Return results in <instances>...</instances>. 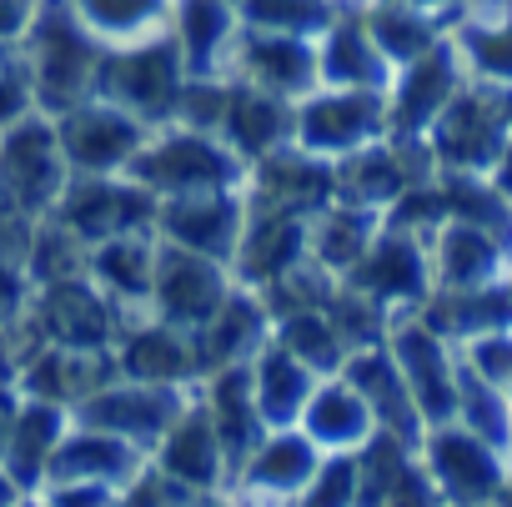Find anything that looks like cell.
I'll return each mask as SVG.
<instances>
[{
	"label": "cell",
	"mask_w": 512,
	"mask_h": 507,
	"mask_svg": "<svg viewBox=\"0 0 512 507\" xmlns=\"http://www.w3.org/2000/svg\"><path fill=\"white\" fill-rule=\"evenodd\" d=\"M246 171L251 166L231 151V141L221 131H201L186 121L151 126L146 146L126 166V176L141 181L156 201L196 196V191H236V186H246Z\"/></svg>",
	"instance_id": "cell-1"
},
{
	"label": "cell",
	"mask_w": 512,
	"mask_h": 507,
	"mask_svg": "<svg viewBox=\"0 0 512 507\" xmlns=\"http://www.w3.org/2000/svg\"><path fill=\"white\" fill-rule=\"evenodd\" d=\"M96 81H101V96L116 101L121 111L141 116L146 126H166V121H176L191 71H186V56L171 41V31H161V36H146L131 46H111V56H101V66H96Z\"/></svg>",
	"instance_id": "cell-2"
},
{
	"label": "cell",
	"mask_w": 512,
	"mask_h": 507,
	"mask_svg": "<svg viewBox=\"0 0 512 507\" xmlns=\"http://www.w3.org/2000/svg\"><path fill=\"white\" fill-rule=\"evenodd\" d=\"M507 136H512L507 91H492V86L467 81L447 101V111L432 121V131L422 136V146L432 151V166L437 171H477V176H487L497 166Z\"/></svg>",
	"instance_id": "cell-3"
},
{
	"label": "cell",
	"mask_w": 512,
	"mask_h": 507,
	"mask_svg": "<svg viewBox=\"0 0 512 507\" xmlns=\"http://www.w3.org/2000/svg\"><path fill=\"white\" fill-rule=\"evenodd\" d=\"M417 452H422L432 482L442 487L447 507H492L502 482H507V472H512V452H502L497 442L477 437L457 417L427 427Z\"/></svg>",
	"instance_id": "cell-4"
},
{
	"label": "cell",
	"mask_w": 512,
	"mask_h": 507,
	"mask_svg": "<svg viewBox=\"0 0 512 507\" xmlns=\"http://www.w3.org/2000/svg\"><path fill=\"white\" fill-rule=\"evenodd\" d=\"M387 352L397 357L412 397H417V412L427 427L437 422H452L457 417V397H462V357H457V342L442 337L422 312H402L392 317L387 327Z\"/></svg>",
	"instance_id": "cell-5"
},
{
	"label": "cell",
	"mask_w": 512,
	"mask_h": 507,
	"mask_svg": "<svg viewBox=\"0 0 512 507\" xmlns=\"http://www.w3.org/2000/svg\"><path fill=\"white\" fill-rule=\"evenodd\" d=\"M387 136V91H337L317 86L292 111V141L322 161H342L367 141Z\"/></svg>",
	"instance_id": "cell-6"
},
{
	"label": "cell",
	"mask_w": 512,
	"mask_h": 507,
	"mask_svg": "<svg viewBox=\"0 0 512 507\" xmlns=\"http://www.w3.org/2000/svg\"><path fill=\"white\" fill-rule=\"evenodd\" d=\"M342 282L367 292L372 302H382L392 317L417 312L432 297V246H427L422 231L397 226V221L382 216V231L372 236V246L362 251V262Z\"/></svg>",
	"instance_id": "cell-7"
},
{
	"label": "cell",
	"mask_w": 512,
	"mask_h": 507,
	"mask_svg": "<svg viewBox=\"0 0 512 507\" xmlns=\"http://www.w3.org/2000/svg\"><path fill=\"white\" fill-rule=\"evenodd\" d=\"M231 287H236V272H231L226 262H216V257H201V251H186V246L161 241L146 317L196 332V327H206V322H211V312L231 297Z\"/></svg>",
	"instance_id": "cell-8"
},
{
	"label": "cell",
	"mask_w": 512,
	"mask_h": 507,
	"mask_svg": "<svg viewBox=\"0 0 512 507\" xmlns=\"http://www.w3.org/2000/svg\"><path fill=\"white\" fill-rule=\"evenodd\" d=\"M467 86V66L457 56V41L452 31L422 51L417 61L397 66L392 86H387V136L397 141H422L432 131V121L447 111V101Z\"/></svg>",
	"instance_id": "cell-9"
},
{
	"label": "cell",
	"mask_w": 512,
	"mask_h": 507,
	"mask_svg": "<svg viewBox=\"0 0 512 507\" xmlns=\"http://www.w3.org/2000/svg\"><path fill=\"white\" fill-rule=\"evenodd\" d=\"M196 387H161V382H136V377H111L106 387H96L86 402L71 407L76 422L116 432L126 442H136L146 457L161 442V432L176 422V412L191 402Z\"/></svg>",
	"instance_id": "cell-10"
},
{
	"label": "cell",
	"mask_w": 512,
	"mask_h": 507,
	"mask_svg": "<svg viewBox=\"0 0 512 507\" xmlns=\"http://www.w3.org/2000/svg\"><path fill=\"white\" fill-rule=\"evenodd\" d=\"M31 317H36V327H41L46 342L76 347V352H111L116 337H121V327H126V312L91 277L36 287Z\"/></svg>",
	"instance_id": "cell-11"
},
{
	"label": "cell",
	"mask_w": 512,
	"mask_h": 507,
	"mask_svg": "<svg viewBox=\"0 0 512 507\" xmlns=\"http://www.w3.org/2000/svg\"><path fill=\"white\" fill-rule=\"evenodd\" d=\"M226 81H251L262 91H277L287 101L312 96L317 81V36H292V31H256L241 26L231 46Z\"/></svg>",
	"instance_id": "cell-12"
},
{
	"label": "cell",
	"mask_w": 512,
	"mask_h": 507,
	"mask_svg": "<svg viewBox=\"0 0 512 507\" xmlns=\"http://www.w3.org/2000/svg\"><path fill=\"white\" fill-rule=\"evenodd\" d=\"M246 231V186L236 191H196V196H171L156 206V236L201 257H216L231 267L236 241Z\"/></svg>",
	"instance_id": "cell-13"
},
{
	"label": "cell",
	"mask_w": 512,
	"mask_h": 507,
	"mask_svg": "<svg viewBox=\"0 0 512 507\" xmlns=\"http://www.w3.org/2000/svg\"><path fill=\"white\" fill-rule=\"evenodd\" d=\"M146 136H151V126L141 116L121 111L116 101H101V106H81L66 116L61 156L76 176H116L146 146Z\"/></svg>",
	"instance_id": "cell-14"
},
{
	"label": "cell",
	"mask_w": 512,
	"mask_h": 507,
	"mask_svg": "<svg viewBox=\"0 0 512 507\" xmlns=\"http://www.w3.org/2000/svg\"><path fill=\"white\" fill-rule=\"evenodd\" d=\"M307 241H312V216L246 201V231L236 241L231 272L246 287H272L277 277L307 262Z\"/></svg>",
	"instance_id": "cell-15"
},
{
	"label": "cell",
	"mask_w": 512,
	"mask_h": 507,
	"mask_svg": "<svg viewBox=\"0 0 512 507\" xmlns=\"http://www.w3.org/2000/svg\"><path fill=\"white\" fill-rule=\"evenodd\" d=\"M151 462H156L166 477H176V482H186L191 492H201V497L231 487V462H226V447H221V437H216V422H211L201 392H191V402H186V407L176 412V422L161 432V442L151 447Z\"/></svg>",
	"instance_id": "cell-16"
},
{
	"label": "cell",
	"mask_w": 512,
	"mask_h": 507,
	"mask_svg": "<svg viewBox=\"0 0 512 507\" xmlns=\"http://www.w3.org/2000/svg\"><path fill=\"white\" fill-rule=\"evenodd\" d=\"M427 246H432V292H477L502 282L512 267V246L497 231L462 216L437 221Z\"/></svg>",
	"instance_id": "cell-17"
},
{
	"label": "cell",
	"mask_w": 512,
	"mask_h": 507,
	"mask_svg": "<svg viewBox=\"0 0 512 507\" xmlns=\"http://www.w3.org/2000/svg\"><path fill=\"white\" fill-rule=\"evenodd\" d=\"M322 457L327 452L302 427H272L262 442L251 447V457L236 467L231 487L246 492V497H256L262 507H287L312 482V472H317Z\"/></svg>",
	"instance_id": "cell-18"
},
{
	"label": "cell",
	"mask_w": 512,
	"mask_h": 507,
	"mask_svg": "<svg viewBox=\"0 0 512 507\" xmlns=\"http://www.w3.org/2000/svg\"><path fill=\"white\" fill-rule=\"evenodd\" d=\"M116 372L136 382H161V387H196V337L186 327L156 322V317H131L116 337Z\"/></svg>",
	"instance_id": "cell-19"
},
{
	"label": "cell",
	"mask_w": 512,
	"mask_h": 507,
	"mask_svg": "<svg viewBox=\"0 0 512 507\" xmlns=\"http://www.w3.org/2000/svg\"><path fill=\"white\" fill-rule=\"evenodd\" d=\"M196 337V367L201 377L216 372V367H236V362H251L256 352H262V342L272 337V312L262 302V292L236 282L231 297L211 312L206 327L191 332Z\"/></svg>",
	"instance_id": "cell-20"
},
{
	"label": "cell",
	"mask_w": 512,
	"mask_h": 507,
	"mask_svg": "<svg viewBox=\"0 0 512 507\" xmlns=\"http://www.w3.org/2000/svg\"><path fill=\"white\" fill-rule=\"evenodd\" d=\"M342 377H347V382L362 392V402L372 407L377 432H392V437H407V442H417V447H422L427 422H422L417 397H412V387H407V377H402L397 357L387 352V342H377V347H357V352L347 357Z\"/></svg>",
	"instance_id": "cell-21"
},
{
	"label": "cell",
	"mask_w": 512,
	"mask_h": 507,
	"mask_svg": "<svg viewBox=\"0 0 512 507\" xmlns=\"http://www.w3.org/2000/svg\"><path fill=\"white\" fill-rule=\"evenodd\" d=\"M146 467V452L116 432H101V427H86L71 417V432L61 437L51 467H46V482H101V487H126L136 472Z\"/></svg>",
	"instance_id": "cell-22"
},
{
	"label": "cell",
	"mask_w": 512,
	"mask_h": 507,
	"mask_svg": "<svg viewBox=\"0 0 512 507\" xmlns=\"http://www.w3.org/2000/svg\"><path fill=\"white\" fill-rule=\"evenodd\" d=\"M397 66L382 56L362 16H332L317 36V81L337 91H387Z\"/></svg>",
	"instance_id": "cell-23"
},
{
	"label": "cell",
	"mask_w": 512,
	"mask_h": 507,
	"mask_svg": "<svg viewBox=\"0 0 512 507\" xmlns=\"http://www.w3.org/2000/svg\"><path fill=\"white\" fill-rule=\"evenodd\" d=\"M292 111H297V101H287L277 91H262V86H251V81H231L221 136L251 166V161H262V156H272L277 146L292 141Z\"/></svg>",
	"instance_id": "cell-24"
},
{
	"label": "cell",
	"mask_w": 512,
	"mask_h": 507,
	"mask_svg": "<svg viewBox=\"0 0 512 507\" xmlns=\"http://www.w3.org/2000/svg\"><path fill=\"white\" fill-rule=\"evenodd\" d=\"M156 251H161L156 231H126V236H111V241L91 246V282L126 312V322L146 317L151 277H156Z\"/></svg>",
	"instance_id": "cell-25"
},
{
	"label": "cell",
	"mask_w": 512,
	"mask_h": 507,
	"mask_svg": "<svg viewBox=\"0 0 512 507\" xmlns=\"http://www.w3.org/2000/svg\"><path fill=\"white\" fill-rule=\"evenodd\" d=\"M66 432H71V407L46 402V397H21L11 437H6V452H0V467H6L26 492H41L46 467H51V457H56Z\"/></svg>",
	"instance_id": "cell-26"
},
{
	"label": "cell",
	"mask_w": 512,
	"mask_h": 507,
	"mask_svg": "<svg viewBox=\"0 0 512 507\" xmlns=\"http://www.w3.org/2000/svg\"><path fill=\"white\" fill-rule=\"evenodd\" d=\"M322 452H357L372 432H377V417L372 407L362 402V392L337 372V377H322L302 407V422H297Z\"/></svg>",
	"instance_id": "cell-27"
},
{
	"label": "cell",
	"mask_w": 512,
	"mask_h": 507,
	"mask_svg": "<svg viewBox=\"0 0 512 507\" xmlns=\"http://www.w3.org/2000/svg\"><path fill=\"white\" fill-rule=\"evenodd\" d=\"M317 382L322 377L302 357H292L277 337H267L262 352L251 357V392H256V407H262L267 427H297Z\"/></svg>",
	"instance_id": "cell-28"
},
{
	"label": "cell",
	"mask_w": 512,
	"mask_h": 507,
	"mask_svg": "<svg viewBox=\"0 0 512 507\" xmlns=\"http://www.w3.org/2000/svg\"><path fill=\"white\" fill-rule=\"evenodd\" d=\"M382 231V211L372 206H357V201H332L312 216V241H307V257L317 267H327L332 277H347L357 262H362V251L372 246V236Z\"/></svg>",
	"instance_id": "cell-29"
},
{
	"label": "cell",
	"mask_w": 512,
	"mask_h": 507,
	"mask_svg": "<svg viewBox=\"0 0 512 507\" xmlns=\"http://www.w3.org/2000/svg\"><path fill=\"white\" fill-rule=\"evenodd\" d=\"M452 41H457V56L467 66V81L492 86V91H512V6L457 16Z\"/></svg>",
	"instance_id": "cell-30"
},
{
	"label": "cell",
	"mask_w": 512,
	"mask_h": 507,
	"mask_svg": "<svg viewBox=\"0 0 512 507\" xmlns=\"http://www.w3.org/2000/svg\"><path fill=\"white\" fill-rule=\"evenodd\" d=\"M272 337H277L292 357H302L317 377H337V372L347 367V357H352V347H347V337H342V327L332 322L327 307L277 317V322H272Z\"/></svg>",
	"instance_id": "cell-31"
},
{
	"label": "cell",
	"mask_w": 512,
	"mask_h": 507,
	"mask_svg": "<svg viewBox=\"0 0 512 507\" xmlns=\"http://www.w3.org/2000/svg\"><path fill=\"white\" fill-rule=\"evenodd\" d=\"M76 11L111 46H131L171 31V0H81Z\"/></svg>",
	"instance_id": "cell-32"
},
{
	"label": "cell",
	"mask_w": 512,
	"mask_h": 507,
	"mask_svg": "<svg viewBox=\"0 0 512 507\" xmlns=\"http://www.w3.org/2000/svg\"><path fill=\"white\" fill-rule=\"evenodd\" d=\"M287 507H357V452H327Z\"/></svg>",
	"instance_id": "cell-33"
},
{
	"label": "cell",
	"mask_w": 512,
	"mask_h": 507,
	"mask_svg": "<svg viewBox=\"0 0 512 507\" xmlns=\"http://www.w3.org/2000/svg\"><path fill=\"white\" fill-rule=\"evenodd\" d=\"M31 297H36V282H31L26 262L0 257V337H6V332L31 312Z\"/></svg>",
	"instance_id": "cell-34"
},
{
	"label": "cell",
	"mask_w": 512,
	"mask_h": 507,
	"mask_svg": "<svg viewBox=\"0 0 512 507\" xmlns=\"http://www.w3.org/2000/svg\"><path fill=\"white\" fill-rule=\"evenodd\" d=\"M382 507H447V497H442V487L432 482V472H427L422 452H417V462L402 472V482L387 492V502H382Z\"/></svg>",
	"instance_id": "cell-35"
},
{
	"label": "cell",
	"mask_w": 512,
	"mask_h": 507,
	"mask_svg": "<svg viewBox=\"0 0 512 507\" xmlns=\"http://www.w3.org/2000/svg\"><path fill=\"white\" fill-rule=\"evenodd\" d=\"M121 487H101V482H51L41 487L46 507H116Z\"/></svg>",
	"instance_id": "cell-36"
},
{
	"label": "cell",
	"mask_w": 512,
	"mask_h": 507,
	"mask_svg": "<svg viewBox=\"0 0 512 507\" xmlns=\"http://www.w3.org/2000/svg\"><path fill=\"white\" fill-rule=\"evenodd\" d=\"M16 407H21V392H16V382H0V452H6V437H11Z\"/></svg>",
	"instance_id": "cell-37"
},
{
	"label": "cell",
	"mask_w": 512,
	"mask_h": 507,
	"mask_svg": "<svg viewBox=\"0 0 512 507\" xmlns=\"http://www.w3.org/2000/svg\"><path fill=\"white\" fill-rule=\"evenodd\" d=\"M487 176L497 181V191H502V196H512V136H507V146H502V156H497V166H492Z\"/></svg>",
	"instance_id": "cell-38"
},
{
	"label": "cell",
	"mask_w": 512,
	"mask_h": 507,
	"mask_svg": "<svg viewBox=\"0 0 512 507\" xmlns=\"http://www.w3.org/2000/svg\"><path fill=\"white\" fill-rule=\"evenodd\" d=\"M21 497H26V487H21V482L6 472V467H0V507H16Z\"/></svg>",
	"instance_id": "cell-39"
},
{
	"label": "cell",
	"mask_w": 512,
	"mask_h": 507,
	"mask_svg": "<svg viewBox=\"0 0 512 507\" xmlns=\"http://www.w3.org/2000/svg\"><path fill=\"white\" fill-rule=\"evenodd\" d=\"M492 507H512V472H507V482H502V492H497V502Z\"/></svg>",
	"instance_id": "cell-40"
},
{
	"label": "cell",
	"mask_w": 512,
	"mask_h": 507,
	"mask_svg": "<svg viewBox=\"0 0 512 507\" xmlns=\"http://www.w3.org/2000/svg\"><path fill=\"white\" fill-rule=\"evenodd\" d=\"M16 507H46V502H41V492H26V497H21Z\"/></svg>",
	"instance_id": "cell-41"
},
{
	"label": "cell",
	"mask_w": 512,
	"mask_h": 507,
	"mask_svg": "<svg viewBox=\"0 0 512 507\" xmlns=\"http://www.w3.org/2000/svg\"><path fill=\"white\" fill-rule=\"evenodd\" d=\"M507 402H512V387H507Z\"/></svg>",
	"instance_id": "cell-42"
},
{
	"label": "cell",
	"mask_w": 512,
	"mask_h": 507,
	"mask_svg": "<svg viewBox=\"0 0 512 507\" xmlns=\"http://www.w3.org/2000/svg\"><path fill=\"white\" fill-rule=\"evenodd\" d=\"M507 277H512V267H507Z\"/></svg>",
	"instance_id": "cell-43"
}]
</instances>
